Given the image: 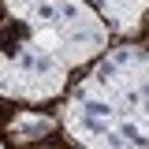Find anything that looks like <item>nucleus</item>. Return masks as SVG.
Masks as SVG:
<instances>
[{"mask_svg":"<svg viewBox=\"0 0 149 149\" xmlns=\"http://www.w3.org/2000/svg\"><path fill=\"white\" fill-rule=\"evenodd\" d=\"M0 97L41 104L74 67L108 49V26L82 0H0Z\"/></svg>","mask_w":149,"mask_h":149,"instance_id":"nucleus-1","label":"nucleus"},{"mask_svg":"<svg viewBox=\"0 0 149 149\" xmlns=\"http://www.w3.org/2000/svg\"><path fill=\"white\" fill-rule=\"evenodd\" d=\"M63 127L82 149H146V49H104L74 82Z\"/></svg>","mask_w":149,"mask_h":149,"instance_id":"nucleus-2","label":"nucleus"},{"mask_svg":"<svg viewBox=\"0 0 149 149\" xmlns=\"http://www.w3.org/2000/svg\"><path fill=\"white\" fill-rule=\"evenodd\" d=\"M82 4H90L101 15V22L108 30H119V34L138 30L142 26V11H146V0H82Z\"/></svg>","mask_w":149,"mask_h":149,"instance_id":"nucleus-3","label":"nucleus"},{"mask_svg":"<svg viewBox=\"0 0 149 149\" xmlns=\"http://www.w3.org/2000/svg\"><path fill=\"white\" fill-rule=\"evenodd\" d=\"M52 127H56V119L45 116V112H19L8 123V130H11L15 142H41V138L52 134Z\"/></svg>","mask_w":149,"mask_h":149,"instance_id":"nucleus-4","label":"nucleus"},{"mask_svg":"<svg viewBox=\"0 0 149 149\" xmlns=\"http://www.w3.org/2000/svg\"><path fill=\"white\" fill-rule=\"evenodd\" d=\"M0 149H4V146H0Z\"/></svg>","mask_w":149,"mask_h":149,"instance_id":"nucleus-5","label":"nucleus"}]
</instances>
